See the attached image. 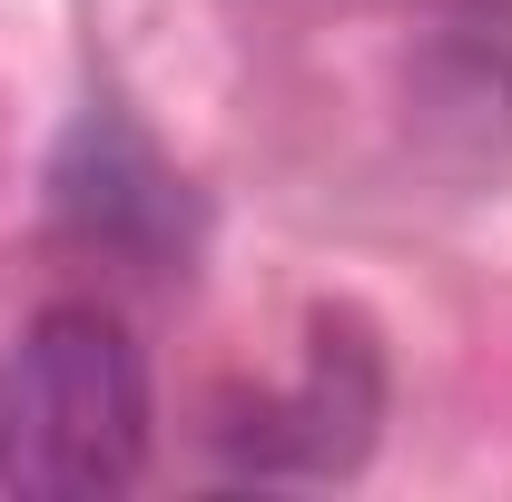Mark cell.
Masks as SVG:
<instances>
[{
	"label": "cell",
	"mask_w": 512,
	"mask_h": 502,
	"mask_svg": "<svg viewBox=\"0 0 512 502\" xmlns=\"http://www.w3.org/2000/svg\"><path fill=\"white\" fill-rule=\"evenodd\" d=\"M375 355H365V335H335L325 325L316 355H306V375L286 404H256L247 424H227L217 453H227V473H256V483H325V473H355L365 463V443H375Z\"/></svg>",
	"instance_id": "obj_3"
},
{
	"label": "cell",
	"mask_w": 512,
	"mask_h": 502,
	"mask_svg": "<svg viewBox=\"0 0 512 502\" xmlns=\"http://www.w3.org/2000/svg\"><path fill=\"white\" fill-rule=\"evenodd\" d=\"M148 434V355L109 306H50L0 345V493H119L148 463Z\"/></svg>",
	"instance_id": "obj_1"
},
{
	"label": "cell",
	"mask_w": 512,
	"mask_h": 502,
	"mask_svg": "<svg viewBox=\"0 0 512 502\" xmlns=\"http://www.w3.org/2000/svg\"><path fill=\"white\" fill-rule=\"evenodd\" d=\"M50 217H60L79 247L128 256V266H168V256L197 247V197L178 188V168H168L109 99H89V109L60 128Z\"/></svg>",
	"instance_id": "obj_2"
}]
</instances>
